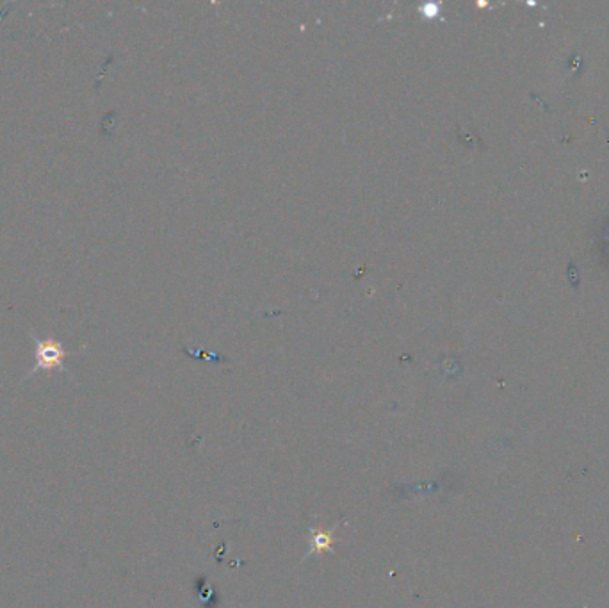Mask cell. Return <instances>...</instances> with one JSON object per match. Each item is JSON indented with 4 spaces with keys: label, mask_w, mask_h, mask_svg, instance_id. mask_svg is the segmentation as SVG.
<instances>
[{
    "label": "cell",
    "mask_w": 609,
    "mask_h": 608,
    "mask_svg": "<svg viewBox=\"0 0 609 608\" xmlns=\"http://www.w3.org/2000/svg\"><path fill=\"white\" fill-rule=\"evenodd\" d=\"M63 359H65V354L61 350V346L56 345V343H40L38 345V366H36V370H40V368L41 370L61 368Z\"/></svg>",
    "instance_id": "obj_1"
}]
</instances>
